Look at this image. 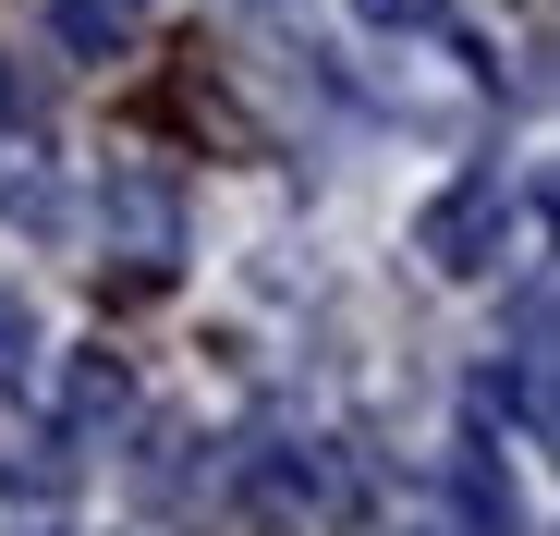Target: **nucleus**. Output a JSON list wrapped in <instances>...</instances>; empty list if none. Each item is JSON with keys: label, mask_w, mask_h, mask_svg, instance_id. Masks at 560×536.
Masks as SVG:
<instances>
[{"label": "nucleus", "mask_w": 560, "mask_h": 536, "mask_svg": "<svg viewBox=\"0 0 560 536\" xmlns=\"http://www.w3.org/2000/svg\"><path fill=\"white\" fill-rule=\"evenodd\" d=\"M98 220H110V256H122V293H159L183 268V184H171V171L122 159L110 196H98Z\"/></svg>", "instance_id": "nucleus-1"}, {"label": "nucleus", "mask_w": 560, "mask_h": 536, "mask_svg": "<svg viewBox=\"0 0 560 536\" xmlns=\"http://www.w3.org/2000/svg\"><path fill=\"white\" fill-rule=\"evenodd\" d=\"M500 232H512V184H500V171H463V184L415 220V256L439 268V281H488V268H500Z\"/></svg>", "instance_id": "nucleus-2"}, {"label": "nucleus", "mask_w": 560, "mask_h": 536, "mask_svg": "<svg viewBox=\"0 0 560 536\" xmlns=\"http://www.w3.org/2000/svg\"><path fill=\"white\" fill-rule=\"evenodd\" d=\"M135 13H147V0H49V37H61L73 61H110V49L135 37Z\"/></svg>", "instance_id": "nucleus-3"}, {"label": "nucleus", "mask_w": 560, "mask_h": 536, "mask_svg": "<svg viewBox=\"0 0 560 536\" xmlns=\"http://www.w3.org/2000/svg\"><path fill=\"white\" fill-rule=\"evenodd\" d=\"M135 391H122V366H110V353H73V366H61V427H110Z\"/></svg>", "instance_id": "nucleus-4"}, {"label": "nucleus", "mask_w": 560, "mask_h": 536, "mask_svg": "<svg viewBox=\"0 0 560 536\" xmlns=\"http://www.w3.org/2000/svg\"><path fill=\"white\" fill-rule=\"evenodd\" d=\"M451 500L476 512V536H524V512H512V488H500L488 452H451Z\"/></svg>", "instance_id": "nucleus-5"}, {"label": "nucleus", "mask_w": 560, "mask_h": 536, "mask_svg": "<svg viewBox=\"0 0 560 536\" xmlns=\"http://www.w3.org/2000/svg\"><path fill=\"white\" fill-rule=\"evenodd\" d=\"M353 13L378 25V37H439V25H451V0H353Z\"/></svg>", "instance_id": "nucleus-6"}, {"label": "nucleus", "mask_w": 560, "mask_h": 536, "mask_svg": "<svg viewBox=\"0 0 560 536\" xmlns=\"http://www.w3.org/2000/svg\"><path fill=\"white\" fill-rule=\"evenodd\" d=\"M25 341H37V329H25V305L0 293V378H25Z\"/></svg>", "instance_id": "nucleus-7"}]
</instances>
